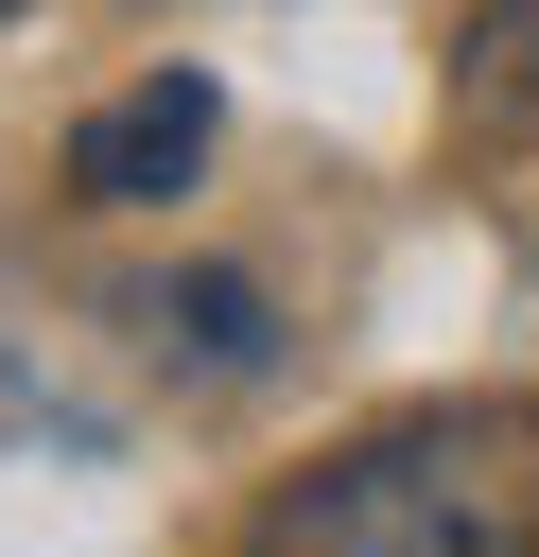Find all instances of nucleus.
Listing matches in <instances>:
<instances>
[{"label":"nucleus","mask_w":539,"mask_h":557,"mask_svg":"<svg viewBox=\"0 0 539 557\" xmlns=\"http://www.w3.org/2000/svg\"><path fill=\"white\" fill-rule=\"evenodd\" d=\"M243 557H539V418L522 400L400 418V435L296 470Z\"/></svg>","instance_id":"1"},{"label":"nucleus","mask_w":539,"mask_h":557,"mask_svg":"<svg viewBox=\"0 0 539 557\" xmlns=\"http://www.w3.org/2000/svg\"><path fill=\"white\" fill-rule=\"evenodd\" d=\"M435 104H452V139H469V157H539V0H487V17H452V70H435Z\"/></svg>","instance_id":"3"},{"label":"nucleus","mask_w":539,"mask_h":557,"mask_svg":"<svg viewBox=\"0 0 539 557\" xmlns=\"http://www.w3.org/2000/svg\"><path fill=\"white\" fill-rule=\"evenodd\" d=\"M0 17H17V0H0Z\"/></svg>","instance_id":"5"},{"label":"nucleus","mask_w":539,"mask_h":557,"mask_svg":"<svg viewBox=\"0 0 539 557\" xmlns=\"http://www.w3.org/2000/svg\"><path fill=\"white\" fill-rule=\"evenodd\" d=\"M209 122H226L209 70H139L122 104L70 122V191H87V209H174V191L209 174Z\"/></svg>","instance_id":"2"},{"label":"nucleus","mask_w":539,"mask_h":557,"mask_svg":"<svg viewBox=\"0 0 539 557\" xmlns=\"http://www.w3.org/2000/svg\"><path fill=\"white\" fill-rule=\"evenodd\" d=\"M156 331H174L209 383H243V366H261V278H174V296H156Z\"/></svg>","instance_id":"4"}]
</instances>
